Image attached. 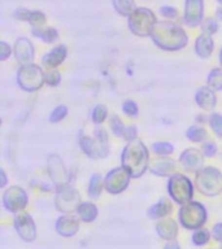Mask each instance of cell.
I'll return each instance as SVG.
<instances>
[{"instance_id":"obj_24","label":"cell","mask_w":222,"mask_h":249,"mask_svg":"<svg viewBox=\"0 0 222 249\" xmlns=\"http://www.w3.org/2000/svg\"><path fill=\"white\" fill-rule=\"evenodd\" d=\"M31 11L26 9V8H17L15 12V17L19 21H29V17H30Z\"/></svg>"},{"instance_id":"obj_18","label":"cell","mask_w":222,"mask_h":249,"mask_svg":"<svg viewBox=\"0 0 222 249\" xmlns=\"http://www.w3.org/2000/svg\"><path fill=\"white\" fill-rule=\"evenodd\" d=\"M107 117V108L103 107V105H99L96 108L93 109V114H92V120L96 122V124H101L104 118Z\"/></svg>"},{"instance_id":"obj_21","label":"cell","mask_w":222,"mask_h":249,"mask_svg":"<svg viewBox=\"0 0 222 249\" xmlns=\"http://www.w3.org/2000/svg\"><path fill=\"white\" fill-rule=\"evenodd\" d=\"M217 82H220V86H221V89H222V70L221 69H214L209 77V83L213 86L214 89H217V86H218Z\"/></svg>"},{"instance_id":"obj_16","label":"cell","mask_w":222,"mask_h":249,"mask_svg":"<svg viewBox=\"0 0 222 249\" xmlns=\"http://www.w3.org/2000/svg\"><path fill=\"white\" fill-rule=\"evenodd\" d=\"M160 15L166 19H175L178 17V9L171 5H163L160 8Z\"/></svg>"},{"instance_id":"obj_33","label":"cell","mask_w":222,"mask_h":249,"mask_svg":"<svg viewBox=\"0 0 222 249\" xmlns=\"http://www.w3.org/2000/svg\"><path fill=\"white\" fill-rule=\"evenodd\" d=\"M220 61H221V64H222V48H221V51H220Z\"/></svg>"},{"instance_id":"obj_20","label":"cell","mask_w":222,"mask_h":249,"mask_svg":"<svg viewBox=\"0 0 222 249\" xmlns=\"http://www.w3.org/2000/svg\"><path fill=\"white\" fill-rule=\"evenodd\" d=\"M66 112H68L66 107H57L54 112L51 113L50 121L51 122H57V121L62 120V118L66 116Z\"/></svg>"},{"instance_id":"obj_7","label":"cell","mask_w":222,"mask_h":249,"mask_svg":"<svg viewBox=\"0 0 222 249\" xmlns=\"http://www.w3.org/2000/svg\"><path fill=\"white\" fill-rule=\"evenodd\" d=\"M214 43L212 36L208 34L199 35L195 40V51L200 57H208L213 52Z\"/></svg>"},{"instance_id":"obj_28","label":"cell","mask_w":222,"mask_h":249,"mask_svg":"<svg viewBox=\"0 0 222 249\" xmlns=\"http://www.w3.org/2000/svg\"><path fill=\"white\" fill-rule=\"evenodd\" d=\"M58 81H60V75L57 74V71H51L48 75H47V82L50 85H57Z\"/></svg>"},{"instance_id":"obj_22","label":"cell","mask_w":222,"mask_h":249,"mask_svg":"<svg viewBox=\"0 0 222 249\" xmlns=\"http://www.w3.org/2000/svg\"><path fill=\"white\" fill-rule=\"evenodd\" d=\"M153 151L156 153H160V155H166V153H170L173 151V147L169 143H157L153 144Z\"/></svg>"},{"instance_id":"obj_25","label":"cell","mask_w":222,"mask_h":249,"mask_svg":"<svg viewBox=\"0 0 222 249\" xmlns=\"http://www.w3.org/2000/svg\"><path fill=\"white\" fill-rule=\"evenodd\" d=\"M112 128L117 135H121L122 131H124V124H122L118 117H113L112 118Z\"/></svg>"},{"instance_id":"obj_31","label":"cell","mask_w":222,"mask_h":249,"mask_svg":"<svg viewBox=\"0 0 222 249\" xmlns=\"http://www.w3.org/2000/svg\"><path fill=\"white\" fill-rule=\"evenodd\" d=\"M214 236L217 240H222V225H217L214 227Z\"/></svg>"},{"instance_id":"obj_1","label":"cell","mask_w":222,"mask_h":249,"mask_svg":"<svg viewBox=\"0 0 222 249\" xmlns=\"http://www.w3.org/2000/svg\"><path fill=\"white\" fill-rule=\"evenodd\" d=\"M151 36L155 44L163 50H181L188 43L185 30L171 21H157Z\"/></svg>"},{"instance_id":"obj_4","label":"cell","mask_w":222,"mask_h":249,"mask_svg":"<svg viewBox=\"0 0 222 249\" xmlns=\"http://www.w3.org/2000/svg\"><path fill=\"white\" fill-rule=\"evenodd\" d=\"M16 57L22 64H29L34 57V47L27 38H18L15 44Z\"/></svg>"},{"instance_id":"obj_5","label":"cell","mask_w":222,"mask_h":249,"mask_svg":"<svg viewBox=\"0 0 222 249\" xmlns=\"http://www.w3.org/2000/svg\"><path fill=\"white\" fill-rule=\"evenodd\" d=\"M171 182H174L179 187L178 190L175 188V191H170V194L173 195L174 200H177L178 202H183L191 197L192 188H191L188 179L183 178L182 175H177L174 179H171Z\"/></svg>"},{"instance_id":"obj_11","label":"cell","mask_w":222,"mask_h":249,"mask_svg":"<svg viewBox=\"0 0 222 249\" xmlns=\"http://www.w3.org/2000/svg\"><path fill=\"white\" fill-rule=\"evenodd\" d=\"M46 21L47 17L42 11H31L30 17H29V21H27V22L30 23L33 27H35V29H38V27L44 26V25H46Z\"/></svg>"},{"instance_id":"obj_10","label":"cell","mask_w":222,"mask_h":249,"mask_svg":"<svg viewBox=\"0 0 222 249\" xmlns=\"http://www.w3.org/2000/svg\"><path fill=\"white\" fill-rule=\"evenodd\" d=\"M112 4L117 13L125 17H129L136 9L134 0H112Z\"/></svg>"},{"instance_id":"obj_14","label":"cell","mask_w":222,"mask_h":249,"mask_svg":"<svg viewBox=\"0 0 222 249\" xmlns=\"http://www.w3.org/2000/svg\"><path fill=\"white\" fill-rule=\"evenodd\" d=\"M202 30H203V34H208L212 36V35L218 30L217 19H214V18L204 19L202 23Z\"/></svg>"},{"instance_id":"obj_6","label":"cell","mask_w":222,"mask_h":249,"mask_svg":"<svg viewBox=\"0 0 222 249\" xmlns=\"http://www.w3.org/2000/svg\"><path fill=\"white\" fill-rule=\"evenodd\" d=\"M66 52H68L66 47L64 44H58L55 48H52L48 53L43 56V64L47 66L60 65L65 60Z\"/></svg>"},{"instance_id":"obj_32","label":"cell","mask_w":222,"mask_h":249,"mask_svg":"<svg viewBox=\"0 0 222 249\" xmlns=\"http://www.w3.org/2000/svg\"><path fill=\"white\" fill-rule=\"evenodd\" d=\"M216 17H217V19L222 21V5L216 9Z\"/></svg>"},{"instance_id":"obj_3","label":"cell","mask_w":222,"mask_h":249,"mask_svg":"<svg viewBox=\"0 0 222 249\" xmlns=\"http://www.w3.org/2000/svg\"><path fill=\"white\" fill-rule=\"evenodd\" d=\"M204 16V0H186L183 21L187 26L196 27L203 23Z\"/></svg>"},{"instance_id":"obj_8","label":"cell","mask_w":222,"mask_h":249,"mask_svg":"<svg viewBox=\"0 0 222 249\" xmlns=\"http://www.w3.org/2000/svg\"><path fill=\"white\" fill-rule=\"evenodd\" d=\"M121 169H117V170H114V174H116V177H114V179H109L107 178V190L111 191V192H120V191H122L124 188H126V184H128V175H126V173H122V174H120L121 173Z\"/></svg>"},{"instance_id":"obj_17","label":"cell","mask_w":222,"mask_h":249,"mask_svg":"<svg viewBox=\"0 0 222 249\" xmlns=\"http://www.w3.org/2000/svg\"><path fill=\"white\" fill-rule=\"evenodd\" d=\"M101 191V178L100 175L95 174L93 178L91 179V184H90V195L92 197H96L97 195L100 194Z\"/></svg>"},{"instance_id":"obj_23","label":"cell","mask_w":222,"mask_h":249,"mask_svg":"<svg viewBox=\"0 0 222 249\" xmlns=\"http://www.w3.org/2000/svg\"><path fill=\"white\" fill-rule=\"evenodd\" d=\"M122 109L129 116H136V113H138V108H136V104L134 101H125Z\"/></svg>"},{"instance_id":"obj_30","label":"cell","mask_w":222,"mask_h":249,"mask_svg":"<svg viewBox=\"0 0 222 249\" xmlns=\"http://www.w3.org/2000/svg\"><path fill=\"white\" fill-rule=\"evenodd\" d=\"M136 134V128L135 127H129V128H125V132H124V136L126 139H132L134 135Z\"/></svg>"},{"instance_id":"obj_13","label":"cell","mask_w":222,"mask_h":249,"mask_svg":"<svg viewBox=\"0 0 222 249\" xmlns=\"http://www.w3.org/2000/svg\"><path fill=\"white\" fill-rule=\"evenodd\" d=\"M79 214H81L82 219H85V221H91L95 218L96 215V208L89 202H85V204H82L81 208H79Z\"/></svg>"},{"instance_id":"obj_9","label":"cell","mask_w":222,"mask_h":249,"mask_svg":"<svg viewBox=\"0 0 222 249\" xmlns=\"http://www.w3.org/2000/svg\"><path fill=\"white\" fill-rule=\"evenodd\" d=\"M33 34L37 36V38L42 39L46 43H54L56 42L58 39V33L56 29L54 27H38V29H35L33 27Z\"/></svg>"},{"instance_id":"obj_2","label":"cell","mask_w":222,"mask_h":249,"mask_svg":"<svg viewBox=\"0 0 222 249\" xmlns=\"http://www.w3.org/2000/svg\"><path fill=\"white\" fill-rule=\"evenodd\" d=\"M156 23H157V18L155 13L148 8H136L135 11L129 16L130 30L139 36L151 35Z\"/></svg>"},{"instance_id":"obj_27","label":"cell","mask_w":222,"mask_h":249,"mask_svg":"<svg viewBox=\"0 0 222 249\" xmlns=\"http://www.w3.org/2000/svg\"><path fill=\"white\" fill-rule=\"evenodd\" d=\"M0 48H1V53H0V58L1 60H5V58L12 53V48L11 46H8L5 42L0 43Z\"/></svg>"},{"instance_id":"obj_29","label":"cell","mask_w":222,"mask_h":249,"mask_svg":"<svg viewBox=\"0 0 222 249\" xmlns=\"http://www.w3.org/2000/svg\"><path fill=\"white\" fill-rule=\"evenodd\" d=\"M214 152H216V145L213 143L204 144V153L206 156H213Z\"/></svg>"},{"instance_id":"obj_19","label":"cell","mask_w":222,"mask_h":249,"mask_svg":"<svg viewBox=\"0 0 222 249\" xmlns=\"http://www.w3.org/2000/svg\"><path fill=\"white\" fill-rule=\"evenodd\" d=\"M210 124H212V127L216 131V134L222 138V116L213 114V116L210 117Z\"/></svg>"},{"instance_id":"obj_12","label":"cell","mask_w":222,"mask_h":249,"mask_svg":"<svg viewBox=\"0 0 222 249\" xmlns=\"http://www.w3.org/2000/svg\"><path fill=\"white\" fill-rule=\"evenodd\" d=\"M199 93L204 96V99H196V101H198L199 104L202 105L203 108H206V109L213 108L214 107L213 93L210 92L209 89H199Z\"/></svg>"},{"instance_id":"obj_15","label":"cell","mask_w":222,"mask_h":249,"mask_svg":"<svg viewBox=\"0 0 222 249\" xmlns=\"http://www.w3.org/2000/svg\"><path fill=\"white\" fill-rule=\"evenodd\" d=\"M187 136L190 138L191 140H194V142H200L205 138V131H204V128L200 127V126H194V127H191L188 131H187Z\"/></svg>"},{"instance_id":"obj_26","label":"cell","mask_w":222,"mask_h":249,"mask_svg":"<svg viewBox=\"0 0 222 249\" xmlns=\"http://www.w3.org/2000/svg\"><path fill=\"white\" fill-rule=\"evenodd\" d=\"M208 237H209V233L206 231H198V233H195L194 241L198 244H204Z\"/></svg>"},{"instance_id":"obj_34","label":"cell","mask_w":222,"mask_h":249,"mask_svg":"<svg viewBox=\"0 0 222 249\" xmlns=\"http://www.w3.org/2000/svg\"><path fill=\"white\" fill-rule=\"evenodd\" d=\"M217 3H220L222 5V0H217Z\"/></svg>"}]
</instances>
